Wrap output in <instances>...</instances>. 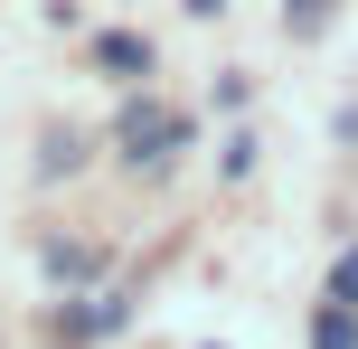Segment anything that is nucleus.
<instances>
[{
  "mask_svg": "<svg viewBox=\"0 0 358 349\" xmlns=\"http://www.w3.org/2000/svg\"><path fill=\"white\" fill-rule=\"evenodd\" d=\"M170 142H189L179 113H161V104H132V113H123V151H132V161H161Z\"/></svg>",
  "mask_w": 358,
  "mask_h": 349,
  "instance_id": "1",
  "label": "nucleus"
},
{
  "mask_svg": "<svg viewBox=\"0 0 358 349\" xmlns=\"http://www.w3.org/2000/svg\"><path fill=\"white\" fill-rule=\"evenodd\" d=\"M311 349H358V312H340V302H330L321 331H311Z\"/></svg>",
  "mask_w": 358,
  "mask_h": 349,
  "instance_id": "2",
  "label": "nucleus"
},
{
  "mask_svg": "<svg viewBox=\"0 0 358 349\" xmlns=\"http://www.w3.org/2000/svg\"><path fill=\"white\" fill-rule=\"evenodd\" d=\"M330 302H340V312H358V245L330 264Z\"/></svg>",
  "mask_w": 358,
  "mask_h": 349,
  "instance_id": "3",
  "label": "nucleus"
}]
</instances>
